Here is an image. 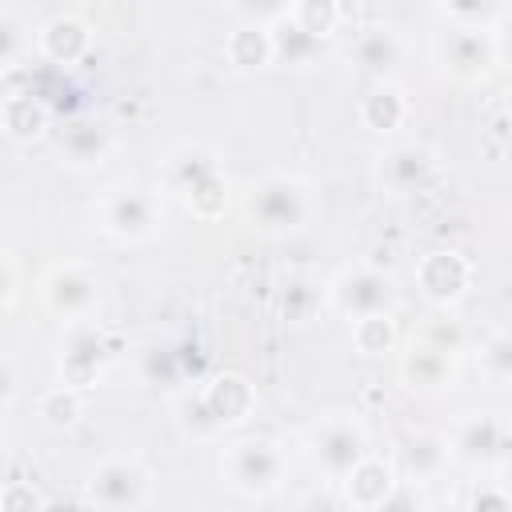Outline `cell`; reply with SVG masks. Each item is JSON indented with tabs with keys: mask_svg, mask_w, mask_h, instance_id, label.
I'll list each match as a JSON object with an SVG mask.
<instances>
[{
	"mask_svg": "<svg viewBox=\"0 0 512 512\" xmlns=\"http://www.w3.org/2000/svg\"><path fill=\"white\" fill-rule=\"evenodd\" d=\"M160 188L196 220H216L228 208V172L220 164V156L208 144L184 140L176 148H168L164 164H160Z\"/></svg>",
	"mask_w": 512,
	"mask_h": 512,
	"instance_id": "cell-1",
	"label": "cell"
},
{
	"mask_svg": "<svg viewBox=\"0 0 512 512\" xmlns=\"http://www.w3.org/2000/svg\"><path fill=\"white\" fill-rule=\"evenodd\" d=\"M256 412V392L240 372H220L212 380H200L196 388L180 392L176 420L184 432L200 440H216L224 432H236Z\"/></svg>",
	"mask_w": 512,
	"mask_h": 512,
	"instance_id": "cell-2",
	"label": "cell"
},
{
	"mask_svg": "<svg viewBox=\"0 0 512 512\" xmlns=\"http://www.w3.org/2000/svg\"><path fill=\"white\" fill-rule=\"evenodd\" d=\"M312 216H316L312 188L292 172H264L244 192V220L260 236H272V240L296 236L312 224Z\"/></svg>",
	"mask_w": 512,
	"mask_h": 512,
	"instance_id": "cell-3",
	"label": "cell"
},
{
	"mask_svg": "<svg viewBox=\"0 0 512 512\" xmlns=\"http://www.w3.org/2000/svg\"><path fill=\"white\" fill-rule=\"evenodd\" d=\"M220 480L228 492L244 496V500H268L284 488L288 480V456L276 440L264 436H244V440H228L220 448Z\"/></svg>",
	"mask_w": 512,
	"mask_h": 512,
	"instance_id": "cell-4",
	"label": "cell"
},
{
	"mask_svg": "<svg viewBox=\"0 0 512 512\" xmlns=\"http://www.w3.org/2000/svg\"><path fill=\"white\" fill-rule=\"evenodd\" d=\"M96 228L116 244H148L164 228V204L152 188L112 184L96 200Z\"/></svg>",
	"mask_w": 512,
	"mask_h": 512,
	"instance_id": "cell-5",
	"label": "cell"
},
{
	"mask_svg": "<svg viewBox=\"0 0 512 512\" xmlns=\"http://www.w3.org/2000/svg\"><path fill=\"white\" fill-rule=\"evenodd\" d=\"M304 456L328 484H340L368 456V432L356 412H328L308 428Z\"/></svg>",
	"mask_w": 512,
	"mask_h": 512,
	"instance_id": "cell-6",
	"label": "cell"
},
{
	"mask_svg": "<svg viewBox=\"0 0 512 512\" xmlns=\"http://www.w3.org/2000/svg\"><path fill=\"white\" fill-rule=\"evenodd\" d=\"M152 500V472L132 452H112L96 460L84 476V504L108 508V512H132Z\"/></svg>",
	"mask_w": 512,
	"mask_h": 512,
	"instance_id": "cell-7",
	"label": "cell"
},
{
	"mask_svg": "<svg viewBox=\"0 0 512 512\" xmlns=\"http://www.w3.org/2000/svg\"><path fill=\"white\" fill-rule=\"evenodd\" d=\"M100 300H104V280L92 264L84 260H64V264H52L44 276H40V304L48 316H56L60 324H80V320H92L100 312Z\"/></svg>",
	"mask_w": 512,
	"mask_h": 512,
	"instance_id": "cell-8",
	"label": "cell"
},
{
	"mask_svg": "<svg viewBox=\"0 0 512 512\" xmlns=\"http://www.w3.org/2000/svg\"><path fill=\"white\" fill-rule=\"evenodd\" d=\"M120 356L112 332H104L96 320H80L64 328V340L56 348V380L72 384L80 392L96 388L108 372V364Z\"/></svg>",
	"mask_w": 512,
	"mask_h": 512,
	"instance_id": "cell-9",
	"label": "cell"
},
{
	"mask_svg": "<svg viewBox=\"0 0 512 512\" xmlns=\"http://www.w3.org/2000/svg\"><path fill=\"white\" fill-rule=\"evenodd\" d=\"M328 308L340 316V320H364V316H380V312H396V300H400V288L388 272L372 268V264H352V268H340L328 284Z\"/></svg>",
	"mask_w": 512,
	"mask_h": 512,
	"instance_id": "cell-10",
	"label": "cell"
},
{
	"mask_svg": "<svg viewBox=\"0 0 512 512\" xmlns=\"http://www.w3.org/2000/svg\"><path fill=\"white\" fill-rule=\"evenodd\" d=\"M452 464L468 472H492L512 456V424L500 412H468L448 432Z\"/></svg>",
	"mask_w": 512,
	"mask_h": 512,
	"instance_id": "cell-11",
	"label": "cell"
},
{
	"mask_svg": "<svg viewBox=\"0 0 512 512\" xmlns=\"http://www.w3.org/2000/svg\"><path fill=\"white\" fill-rule=\"evenodd\" d=\"M436 64L444 76H452L456 84H480L488 80V72L496 68V44L492 32H484L480 24H448L436 44Z\"/></svg>",
	"mask_w": 512,
	"mask_h": 512,
	"instance_id": "cell-12",
	"label": "cell"
},
{
	"mask_svg": "<svg viewBox=\"0 0 512 512\" xmlns=\"http://www.w3.org/2000/svg\"><path fill=\"white\" fill-rule=\"evenodd\" d=\"M444 164L436 156V148L420 144V140H404L380 152L376 160V184L388 196H420L440 180Z\"/></svg>",
	"mask_w": 512,
	"mask_h": 512,
	"instance_id": "cell-13",
	"label": "cell"
},
{
	"mask_svg": "<svg viewBox=\"0 0 512 512\" xmlns=\"http://www.w3.org/2000/svg\"><path fill=\"white\" fill-rule=\"evenodd\" d=\"M416 276V288L428 304L436 308H452L468 296V284H472V260L456 248H432L416 260L412 268Z\"/></svg>",
	"mask_w": 512,
	"mask_h": 512,
	"instance_id": "cell-14",
	"label": "cell"
},
{
	"mask_svg": "<svg viewBox=\"0 0 512 512\" xmlns=\"http://www.w3.org/2000/svg\"><path fill=\"white\" fill-rule=\"evenodd\" d=\"M408 60V40L400 28L392 24H368L360 28V36L348 44V64L364 76V80H392Z\"/></svg>",
	"mask_w": 512,
	"mask_h": 512,
	"instance_id": "cell-15",
	"label": "cell"
},
{
	"mask_svg": "<svg viewBox=\"0 0 512 512\" xmlns=\"http://www.w3.org/2000/svg\"><path fill=\"white\" fill-rule=\"evenodd\" d=\"M52 144H56L60 164H68L72 172H92V168L108 164L116 152L112 128H104L96 120H68L64 128H56Z\"/></svg>",
	"mask_w": 512,
	"mask_h": 512,
	"instance_id": "cell-16",
	"label": "cell"
},
{
	"mask_svg": "<svg viewBox=\"0 0 512 512\" xmlns=\"http://www.w3.org/2000/svg\"><path fill=\"white\" fill-rule=\"evenodd\" d=\"M400 380L412 392H444L456 384V352L416 336L400 356Z\"/></svg>",
	"mask_w": 512,
	"mask_h": 512,
	"instance_id": "cell-17",
	"label": "cell"
},
{
	"mask_svg": "<svg viewBox=\"0 0 512 512\" xmlns=\"http://www.w3.org/2000/svg\"><path fill=\"white\" fill-rule=\"evenodd\" d=\"M36 52L52 64H80L92 52V28L80 16L60 12L36 28Z\"/></svg>",
	"mask_w": 512,
	"mask_h": 512,
	"instance_id": "cell-18",
	"label": "cell"
},
{
	"mask_svg": "<svg viewBox=\"0 0 512 512\" xmlns=\"http://www.w3.org/2000/svg\"><path fill=\"white\" fill-rule=\"evenodd\" d=\"M340 492H344V504H352V508H384V504H392V492H396V468L368 452L340 480Z\"/></svg>",
	"mask_w": 512,
	"mask_h": 512,
	"instance_id": "cell-19",
	"label": "cell"
},
{
	"mask_svg": "<svg viewBox=\"0 0 512 512\" xmlns=\"http://www.w3.org/2000/svg\"><path fill=\"white\" fill-rule=\"evenodd\" d=\"M356 116H360V124H364L368 132L388 136V132L404 128V120H408V100H404V92H400L392 80H376V84L360 96Z\"/></svg>",
	"mask_w": 512,
	"mask_h": 512,
	"instance_id": "cell-20",
	"label": "cell"
},
{
	"mask_svg": "<svg viewBox=\"0 0 512 512\" xmlns=\"http://www.w3.org/2000/svg\"><path fill=\"white\" fill-rule=\"evenodd\" d=\"M224 60L236 72H260L272 64V28L268 24H252L240 20L228 36H224Z\"/></svg>",
	"mask_w": 512,
	"mask_h": 512,
	"instance_id": "cell-21",
	"label": "cell"
},
{
	"mask_svg": "<svg viewBox=\"0 0 512 512\" xmlns=\"http://www.w3.org/2000/svg\"><path fill=\"white\" fill-rule=\"evenodd\" d=\"M324 52V40L312 36L304 24H296L292 16L276 20L272 24V64H284V68H312Z\"/></svg>",
	"mask_w": 512,
	"mask_h": 512,
	"instance_id": "cell-22",
	"label": "cell"
},
{
	"mask_svg": "<svg viewBox=\"0 0 512 512\" xmlns=\"http://www.w3.org/2000/svg\"><path fill=\"white\" fill-rule=\"evenodd\" d=\"M0 120H4L8 140H16V144H28V140H36V136L48 132V108H44L36 96H24V92L4 96Z\"/></svg>",
	"mask_w": 512,
	"mask_h": 512,
	"instance_id": "cell-23",
	"label": "cell"
},
{
	"mask_svg": "<svg viewBox=\"0 0 512 512\" xmlns=\"http://www.w3.org/2000/svg\"><path fill=\"white\" fill-rule=\"evenodd\" d=\"M324 304H328V292L308 276H292L276 296V308L288 324H308Z\"/></svg>",
	"mask_w": 512,
	"mask_h": 512,
	"instance_id": "cell-24",
	"label": "cell"
},
{
	"mask_svg": "<svg viewBox=\"0 0 512 512\" xmlns=\"http://www.w3.org/2000/svg\"><path fill=\"white\" fill-rule=\"evenodd\" d=\"M452 460V448H448V436H440V432H416L412 440H408V448H404V468H408V476H416V480H432V476H440V468Z\"/></svg>",
	"mask_w": 512,
	"mask_h": 512,
	"instance_id": "cell-25",
	"label": "cell"
},
{
	"mask_svg": "<svg viewBox=\"0 0 512 512\" xmlns=\"http://www.w3.org/2000/svg\"><path fill=\"white\" fill-rule=\"evenodd\" d=\"M36 416L52 428V432H64V428H72L80 416H84V392L80 388H72V384H52L48 392H40V400H36Z\"/></svg>",
	"mask_w": 512,
	"mask_h": 512,
	"instance_id": "cell-26",
	"label": "cell"
},
{
	"mask_svg": "<svg viewBox=\"0 0 512 512\" xmlns=\"http://www.w3.org/2000/svg\"><path fill=\"white\" fill-rule=\"evenodd\" d=\"M476 364H480V376L496 388H512V328H500L492 332L480 352H476Z\"/></svg>",
	"mask_w": 512,
	"mask_h": 512,
	"instance_id": "cell-27",
	"label": "cell"
},
{
	"mask_svg": "<svg viewBox=\"0 0 512 512\" xmlns=\"http://www.w3.org/2000/svg\"><path fill=\"white\" fill-rule=\"evenodd\" d=\"M352 344L360 356H384L396 348V324H392V312H380V316H364V320H352Z\"/></svg>",
	"mask_w": 512,
	"mask_h": 512,
	"instance_id": "cell-28",
	"label": "cell"
},
{
	"mask_svg": "<svg viewBox=\"0 0 512 512\" xmlns=\"http://www.w3.org/2000/svg\"><path fill=\"white\" fill-rule=\"evenodd\" d=\"M288 16H292L296 24H304L312 36L328 40V36L336 32V24H340V4H336V0H296Z\"/></svg>",
	"mask_w": 512,
	"mask_h": 512,
	"instance_id": "cell-29",
	"label": "cell"
},
{
	"mask_svg": "<svg viewBox=\"0 0 512 512\" xmlns=\"http://www.w3.org/2000/svg\"><path fill=\"white\" fill-rule=\"evenodd\" d=\"M32 28H24L16 16H4L0 20V68L4 72H12V68H20L24 64V56L32 52Z\"/></svg>",
	"mask_w": 512,
	"mask_h": 512,
	"instance_id": "cell-30",
	"label": "cell"
},
{
	"mask_svg": "<svg viewBox=\"0 0 512 512\" xmlns=\"http://www.w3.org/2000/svg\"><path fill=\"white\" fill-rule=\"evenodd\" d=\"M232 4V12L240 16V20H252V24H276V20H284L288 12H292V4L296 0H228Z\"/></svg>",
	"mask_w": 512,
	"mask_h": 512,
	"instance_id": "cell-31",
	"label": "cell"
},
{
	"mask_svg": "<svg viewBox=\"0 0 512 512\" xmlns=\"http://www.w3.org/2000/svg\"><path fill=\"white\" fill-rule=\"evenodd\" d=\"M464 508H476V512H488V508H496V512H508L512 508V492L508 488H500L496 480H476L468 492H464Z\"/></svg>",
	"mask_w": 512,
	"mask_h": 512,
	"instance_id": "cell-32",
	"label": "cell"
},
{
	"mask_svg": "<svg viewBox=\"0 0 512 512\" xmlns=\"http://www.w3.org/2000/svg\"><path fill=\"white\" fill-rule=\"evenodd\" d=\"M436 8L452 20V24H480L492 8V0H436Z\"/></svg>",
	"mask_w": 512,
	"mask_h": 512,
	"instance_id": "cell-33",
	"label": "cell"
},
{
	"mask_svg": "<svg viewBox=\"0 0 512 512\" xmlns=\"http://www.w3.org/2000/svg\"><path fill=\"white\" fill-rule=\"evenodd\" d=\"M420 336H424V340H432V344H440V348H448V352H460V348H464V336H460V328H456L452 320L428 324Z\"/></svg>",
	"mask_w": 512,
	"mask_h": 512,
	"instance_id": "cell-34",
	"label": "cell"
},
{
	"mask_svg": "<svg viewBox=\"0 0 512 512\" xmlns=\"http://www.w3.org/2000/svg\"><path fill=\"white\" fill-rule=\"evenodd\" d=\"M20 296V268H16V252H4V312L16 308Z\"/></svg>",
	"mask_w": 512,
	"mask_h": 512,
	"instance_id": "cell-35",
	"label": "cell"
},
{
	"mask_svg": "<svg viewBox=\"0 0 512 512\" xmlns=\"http://www.w3.org/2000/svg\"><path fill=\"white\" fill-rule=\"evenodd\" d=\"M492 44H496V60L512 68V12L492 28Z\"/></svg>",
	"mask_w": 512,
	"mask_h": 512,
	"instance_id": "cell-36",
	"label": "cell"
}]
</instances>
